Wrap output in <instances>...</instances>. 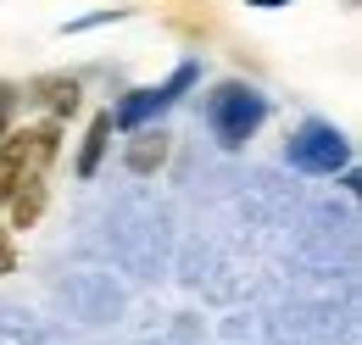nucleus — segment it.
Instances as JSON below:
<instances>
[{"label": "nucleus", "mask_w": 362, "mask_h": 345, "mask_svg": "<svg viewBox=\"0 0 362 345\" xmlns=\"http://www.w3.org/2000/svg\"><path fill=\"white\" fill-rule=\"evenodd\" d=\"M106 139H112V117H106V112H95V117H90V134H84V151H78V178H95V172H100Z\"/></svg>", "instance_id": "7"}, {"label": "nucleus", "mask_w": 362, "mask_h": 345, "mask_svg": "<svg viewBox=\"0 0 362 345\" xmlns=\"http://www.w3.org/2000/svg\"><path fill=\"white\" fill-rule=\"evenodd\" d=\"M245 6H290V0H245Z\"/></svg>", "instance_id": "11"}, {"label": "nucleus", "mask_w": 362, "mask_h": 345, "mask_svg": "<svg viewBox=\"0 0 362 345\" xmlns=\"http://www.w3.org/2000/svg\"><path fill=\"white\" fill-rule=\"evenodd\" d=\"M56 156H62V129H56V123L11 129L0 139V201H11V195H23V189H40Z\"/></svg>", "instance_id": "1"}, {"label": "nucleus", "mask_w": 362, "mask_h": 345, "mask_svg": "<svg viewBox=\"0 0 362 345\" xmlns=\"http://www.w3.org/2000/svg\"><path fill=\"white\" fill-rule=\"evenodd\" d=\"M17 273V245H11V228H0V279Z\"/></svg>", "instance_id": "10"}, {"label": "nucleus", "mask_w": 362, "mask_h": 345, "mask_svg": "<svg viewBox=\"0 0 362 345\" xmlns=\"http://www.w3.org/2000/svg\"><path fill=\"white\" fill-rule=\"evenodd\" d=\"M45 212V184L40 189H23V195H11V228H34Z\"/></svg>", "instance_id": "8"}, {"label": "nucleus", "mask_w": 362, "mask_h": 345, "mask_svg": "<svg viewBox=\"0 0 362 345\" xmlns=\"http://www.w3.org/2000/svg\"><path fill=\"white\" fill-rule=\"evenodd\" d=\"M11 112H17V89H11V84H0V139L11 134Z\"/></svg>", "instance_id": "9"}, {"label": "nucleus", "mask_w": 362, "mask_h": 345, "mask_svg": "<svg viewBox=\"0 0 362 345\" xmlns=\"http://www.w3.org/2000/svg\"><path fill=\"white\" fill-rule=\"evenodd\" d=\"M168 139H173L168 129H134V139H129V168L134 172H156L162 162H168Z\"/></svg>", "instance_id": "6"}, {"label": "nucleus", "mask_w": 362, "mask_h": 345, "mask_svg": "<svg viewBox=\"0 0 362 345\" xmlns=\"http://www.w3.org/2000/svg\"><path fill=\"white\" fill-rule=\"evenodd\" d=\"M78 78H67V73H45V78H28V84L17 89V100H34V106H50L56 117H73L78 112Z\"/></svg>", "instance_id": "5"}, {"label": "nucleus", "mask_w": 362, "mask_h": 345, "mask_svg": "<svg viewBox=\"0 0 362 345\" xmlns=\"http://www.w3.org/2000/svg\"><path fill=\"white\" fill-rule=\"evenodd\" d=\"M189 84H195V67L184 62V67L168 78V84L129 89V95L117 100V112H106V117H112V129H151V117H156V112H168V106H173V100H179Z\"/></svg>", "instance_id": "4"}, {"label": "nucleus", "mask_w": 362, "mask_h": 345, "mask_svg": "<svg viewBox=\"0 0 362 345\" xmlns=\"http://www.w3.org/2000/svg\"><path fill=\"white\" fill-rule=\"evenodd\" d=\"M284 162L301 172H340L351 162V145H346V134L334 129V123H301V129L284 139Z\"/></svg>", "instance_id": "3"}, {"label": "nucleus", "mask_w": 362, "mask_h": 345, "mask_svg": "<svg viewBox=\"0 0 362 345\" xmlns=\"http://www.w3.org/2000/svg\"><path fill=\"white\" fill-rule=\"evenodd\" d=\"M201 117H206V129H212V139H218L223 151H240L251 134L262 129V117H268V95H262L257 84H245V78H223V84H212Z\"/></svg>", "instance_id": "2"}]
</instances>
